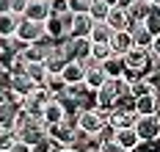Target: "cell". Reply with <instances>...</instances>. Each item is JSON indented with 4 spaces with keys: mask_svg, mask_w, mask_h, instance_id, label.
<instances>
[{
    "mask_svg": "<svg viewBox=\"0 0 160 152\" xmlns=\"http://www.w3.org/2000/svg\"><path fill=\"white\" fill-rule=\"evenodd\" d=\"M135 122H138L135 108H113L108 127H113V130H127V127H135Z\"/></svg>",
    "mask_w": 160,
    "mask_h": 152,
    "instance_id": "6",
    "label": "cell"
},
{
    "mask_svg": "<svg viewBox=\"0 0 160 152\" xmlns=\"http://www.w3.org/2000/svg\"><path fill=\"white\" fill-rule=\"evenodd\" d=\"M102 72H105L111 80L122 78V75H124V61H122V55H111V58H105V61H102Z\"/></svg>",
    "mask_w": 160,
    "mask_h": 152,
    "instance_id": "18",
    "label": "cell"
},
{
    "mask_svg": "<svg viewBox=\"0 0 160 152\" xmlns=\"http://www.w3.org/2000/svg\"><path fill=\"white\" fill-rule=\"evenodd\" d=\"M132 108H135V114H138V116H152V114H158V97H155V94L138 97Z\"/></svg>",
    "mask_w": 160,
    "mask_h": 152,
    "instance_id": "16",
    "label": "cell"
},
{
    "mask_svg": "<svg viewBox=\"0 0 160 152\" xmlns=\"http://www.w3.org/2000/svg\"><path fill=\"white\" fill-rule=\"evenodd\" d=\"M105 25L111 28V31H127L130 28V17L124 8H119V6H113L111 11H108V17H105Z\"/></svg>",
    "mask_w": 160,
    "mask_h": 152,
    "instance_id": "12",
    "label": "cell"
},
{
    "mask_svg": "<svg viewBox=\"0 0 160 152\" xmlns=\"http://www.w3.org/2000/svg\"><path fill=\"white\" fill-rule=\"evenodd\" d=\"M149 11H152V3L149 0H135L127 8V17H130V22H144L149 17Z\"/></svg>",
    "mask_w": 160,
    "mask_h": 152,
    "instance_id": "17",
    "label": "cell"
},
{
    "mask_svg": "<svg viewBox=\"0 0 160 152\" xmlns=\"http://www.w3.org/2000/svg\"><path fill=\"white\" fill-rule=\"evenodd\" d=\"M113 141H116L124 152H135L141 147V138H138V133H135L132 127H127V130H113Z\"/></svg>",
    "mask_w": 160,
    "mask_h": 152,
    "instance_id": "9",
    "label": "cell"
},
{
    "mask_svg": "<svg viewBox=\"0 0 160 152\" xmlns=\"http://www.w3.org/2000/svg\"><path fill=\"white\" fill-rule=\"evenodd\" d=\"M55 42H50V39H42V42H36V44H25L22 47V58H25V64H44L47 61V53Z\"/></svg>",
    "mask_w": 160,
    "mask_h": 152,
    "instance_id": "5",
    "label": "cell"
},
{
    "mask_svg": "<svg viewBox=\"0 0 160 152\" xmlns=\"http://www.w3.org/2000/svg\"><path fill=\"white\" fill-rule=\"evenodd\" d=\"M94 28V19L88 14H72V28H69V39H88Z\"/></svg>",
    "mask_w": 160,
    "mask_h": 152,
    "instance_id": "7",
    "label": "cell"
},
{
    "mask_svg": "<svg viewBox=\"0 0 160 152\" xmlns=\"http://www.w3.org/2000/svg\"><path fill=\"white\" fill-rule=\"evenodd\" d=\"M97 152H124V149H122V147H119L113 138H105V141L99 144V149H97Z\"/></svg>",
    "mask_w": 160,
    "mask_h": 152,
    "instance_id": "31",
    "label": "cell"
},
{
    "mask_svg": "<svg viewBox=\"0 0 160 152\" xmlns=\"http://www.w3.org/2000/svg\"><path fill=\"white\" fill-rule=\"evenodd\" d=\"M50 14H55V17H61V14H66L69 11V6H66V0H50Z\"/></svg>",
    "mask_w": 160,
    "mask_h": 152,
    "instance_id": "30",
    "label": "cell"
},
{
    "mask_svg": "<svg viewBox=\"0 0 160 152\" xmlns=\"http://www.w3.org/2000/svg\"><path fill=\"white\" fill-rule=\"evenodd\" d=\"M149 55H152V58H155V61L160 64V33L152 39V44H149Z\"/></svg>",
    "mask_w": 160,
    "mask_h": 152,
    "instance_id": "33",
    "label": "cell"
},
{
    "mask_svg": "<svg viewBox=\"0 0 160 152\" xmlns=\"http://www.w3.org/2000/svg\"><path fill=\"white\" fill-rule=\"evenodd\" d=\"M111 55H113L111 44H94V42H91V58H94L97 64H102V61L111 58Z\"/></svg>",
    "mask_w": 160,
    "mask_h": 152,
    "instance_id": "28",
    "label": "cell"
},
{
    "mask_svg": "<svg viewBox=\"0 0 160 152\" xmlns=\"http://www.w3.org/2000/svg\"><path fill=\"white\" fill-rule=\"evenodd\" d=\"M47 17H50V6H47V3H42V0H28V8H25L22 19H31V22H47Z\"/></svg>",
    "mask_w": 160,
    "mask_h": 152,
    "instance_id": "11",
    "label": "cell"
},
{
    "mask_svg": "<svg viewBox=\"0 0 160 152\" xmlns=\"http://www.w3.org/2000/svg\"><path fill=\"white\" fill-rule=\"evenodd\" d=\"M14 39L25 47V44H36V42H42V39H47L44 36V22H31V19H19V25H17V33Z\"/></svg>",
    "mask_w": 160,
    "mask_h": 152,
    "instance_id": "3",
    "label": "cell"
},
{
    "mask_svg": "<svg viewBox=\"0 0 160 152\" xmlns=\"http://www.w3.org/2000/svg\"><path fill=\"white\" fill-rule=\"evenodd\" d=\"M44 89H47L52 97H61V94H66V89H69V86L64 83V78H61L58 72H50L47 80H44Z\"/></svg>",
    "mask_w": 160,
    "mask_h": 152,
    "instance_id": "19",
    "label": "cell"
},
{
    "mask_svg": "<svg viewBox=\"0 0 160 152\" xmlns=\"http://www.w3.org/2000/svg\"><path fill=\"white\" fill-rule=\"evenodd\" d=\"M55 152H78V149H75V147H58Z\"/></svg>",
    "mask_w": 160,
    "mask_h": 152,
    "instance_id": "38",
    "label": "cell"
},
{
    "mask_svg": "<svg viewBox=\"0 0 160 152\" xmlns=\"http://www.w3.org/2000/svg\"><path fill=\"white\" fill-rule=\"evenodd\" d=\"M66 6H69V14H88V0H66Z\"/></svg>",
    "mask_w": 160,
    "mask_h": 152,
    "instance_id": "29",
    "label": "cell"
},
{
    "mask_svg": "<svg viewBox=\"0 0 160 152\" xmlns=\"http://www.w3.org/2000/svg\"><path fill=\"white\" fill-rule=\"evenodd\" d=\"M132 130L138 133L141 144H144V141H158L160 138V116L158 114H152V116H138V122H135Z\"/></svg>",
    "mask_w": 160,
    "mask_h": 152,
    "instance_id": "4",
    "label": "cell"
},
{
    "mask_svg": "<svg viewBox=\"0 0 160 152\" xmlns=\"http://www.w3.org/2000/svg\"><path fill=\"white\" fill-rule=\"evenodd\" d=\"M25 75H28L36 86H44V80H47L50 72H47V67H44V64H28V67H25Z\"/></svg>",
    "mask_w": 160,
    "mask_h": 152,
    "instance_id": "24",
    "label": "cell"
},
{
    "mask_svg": "<svg viewBox=\"0 0 160 152\" xmlns=\"http://www.w3.org/2000/svg\"><path fill=\"white\" fill-rule=\"evenodd\" d=\"M6 102H8V89L0 86V105H6Z\"/></svg>",
    "mask_w": 160,
    "mask_h": 152,
    "instance_id": "36",
    "label": "cell"
},
{
    "mask_svg": "<svg viewBox=\"0 0 160 152\" xmlns=\"http://www.w3.org/2000/svg\"><path fill=\"white\" fill-rule=\"evenodd\" d=\"M152 6H155V8H160V0H152Z\"/></svg>",
    "mask_w": 160,
    "mask_h": 152,
    "instance_id": "40",
    "label": "cell"
},
{
    "mask_svg": "<svg viewBox=\"0 0 160 152\" xmlns=\"http://www.w3.org/2000/svg\"><path fill=\"white\" fill-rule=\"evenodd\" d=\"M108 83V75L102 72V64L94 69H86V78H83V86L88 89V91H99L102 86Z\"/></svg>",
    "mask_w": 160,
    "mask_h": 152,
    "instance_id": "13",
    "label": "cell"
},
{
    "mask_svg": "<svg viewBox=\"0 0 160 152\" xmlns=\"http://www.w3.org/2000/svg\"><path fill=\"white\" fill-rule=\"evenodd\" d=\"M8 152H33V147H31V144H25V141H19V138H17V141H14V147H11Z\"/></svg>",
    "mask_w": 160,
    "mask_h": 152,
    "instance_id": "34",
    "label": "cell"
},
{
    "mask_svg": "<svg viewBox=\"0 0 160 152\" xmlns=\"http://www.w3.org/2000/svg\"><path fill=\"white\" fill-rule=\"evenodd\" d=\"M149 3H152V0H149Z\"/></svg>",
    "mask_w": 160,
    "mask_h": 152,
    "instance_id": "42",
    "label": "cell"
},
{
    "mask_svg": "<svg viewBox=\"0 0 160 152\" xmlns=\"http://www.w3.org/2000/svg\"><path fill=\"white\" fill-rule=\"evenodd\" d=\"M108 44H111L113 55H124L127 50H132V47H135V44H132V36H130V31H113Z\"/></svg>",
    "mask_w": 160,
    "mask_h": 152,
    "instance_id": "10",
    "label": "cell"
},
{
    "mask_svg": "<svg viewBox=\"0 0 160 152\" xmlns=\"http://www.w3.org/2000/svg\"><path fill=\"white\" fill-rule=\"evenodd\" d=\"M25 8H28V0H11V14H14V17H19V19H22Z\"/></svg>",
    "mask_w": 160,
    "mask_h": 152,
    "instance_id": "32",
    "label": "cell"
},
{
    "mask_svg": "<svg viewBox=\"0 0 160 152\" xmlns=\"http://www.w3.org/2000/svg\"><path fill=\"white\" fill-rule=\"evenodd\" d=\"M17 25H19V17H14V14H0V39H14Z\"/></svg>",
    "mask_w": 160,
    "mask_h": 152,
    "instance_id": "20",
    "label": "cell"
},
{
    "mask_svg": "<svg viewBox=\"0 0 160 152\" xmlns=\"http://www.w3.org/2000/svg\"><path fill=\"white\" fill-rule=\"evenodd\" d=\"M122 61H124V69H127V72H135L138 78H152L155 69L160 67L158 61L149 55V50H144V47H132V50H127L124 55H122Z\"/></svg>",
    "mask_w": 160,
    "mask_h": 152,
    "instance_id": "2",
    "label": "cell"
},
{
    "mask_svg": "<svg viewBox=\"0 0 160 152\" xmlns=\"http://www.w3.org/2000/svg\"><path fill=\"white\" fill-rule=\"evenodd\" d=\"M42 3H50V0H42Z\"/></svg>",
    "mask_w": 160,
    "mask_h": 152,
    "instance_id": "41",
    "label": "cell"
},
{
    "mask_svg": "<svg viewBox=\"0 0 160 152\" xmlns=\"http://www.w3.org/2000/svg\"><path fill=\"white\" fill-rule=\"evenodd\" d=\"M17 141V133L11 127H0V152H8Z\"/></svg>",
    "mask_w": 160,
    "mask_h": 152,
    "instance_id": "27",
    "label": "cell"
},
{
    "mask_svg": "<svg viewBox=\"0 0 160 152\" xmlns=\"http://www.w3.org/2000/svg\"><path fill=\"white\" fill-rule=\"evenodd\" d=\"M42 119H44V124H58V122H64V105L58 100H52L44 105V111H42Z\"/></svg>",
    "mask_w": 160,
    "mask_h": 152,
    "instance_id": "15",
    "label": "cell"
},
{
    "mask_svg": "<svg viewBox=\"0 0 160 152\" xmlns=\"http://www.w3.org/2000/svg\"><path fill=\"white\" fill-rule=\"evenodd\" d=\"M132 3H135V0H119V8H124V11H127Z\"/></svg>",
    "mask_w": 160,
    "mask_h": 152,
    "instance_id": "37",
    "label": "cell"
},
{
    "mask_svg": "<svg viewBox=\"0 0 160 152\" xmlns=\"http://www.w3.org/2000/svg\"><path fill=\"white\" fill-rule=\"evenodd\" d=\"M33 89H36V83H33L25 72H22V75H11V86H8V91H14L17 97H22V100H25Z\"/></svg>",
    "mask_w": 160,
    "mask_h": 152,
    "instance_id": "14",
    "label": "cell"
},
{
    "mask_svg": "<svg viewBox=\"0 0 160 152\" xmlns=\"http://www.w3.org/2000/svg\"><path fill=\"white\" fill-rule=\"evenodd\" d=\"M58 75L64 78L66 86H80V83H83V78H86V69H83V64H80V61H66L64 69H61Z\"/></svg>",
    "mask_w": 160,
    "mask_h": 152,
    "instance_id": "8",
    "label": "cell"
},
{
    "mask_svg": "<svg viewBox=\"0 0 160 152\" xmlns=\"http://www.w3.org/2000/svg\"><path fill=\"white\" fill-rule=\"evenodd\" d=\"M14 133H17L19 141L31 144L33 149H36V147H42V144L47 141V124H44V119L28 116V114L19 108V114H17V119H14Z\"/></svg>",
    "mask_w": 160,
    "mask_h": 152,
    "instance_id": "1",
    "label": "cell"
},
{
    "mask_svg": "<svg viewBox=\"0 0 160 152\" xmlns=\"http://www.w3.org/2000/svg\"><path fill=\"white\" fill-rule=\"evenodd\" d=\"M102 3H105L108 8H113V6H119V0H102Z\"/></svg>",
    "mask_w": 160,
    "mask_h": 152,
    "instance_id": "39",
    "label": "cell"
},
{
    "mask_svg": "<svg viewBox=\"0 0 160 152\" xmlns=\"http://www.w3.org/2000/svg\"><path fill=\"white\" fill-rule=\"evenodd\" d=\"M19 114V105L14 102H6V105H0V127H11L14 130V119Z\"/></svg>",
    "mask_w": 160,
    "mask_h": 152,
    "instance_id": "21",
    "label": "cell"
},
{
    "mask_svg": "<svg viewBox=\"0 0 160 152\" xmlns=\"http://www.w3.org/2000/svg\"><path fill=\"white\" fill-rule=\"evenodd\" d=\"M0 14H11V0H0Z\"/></svg>",
    "mask_w": 160,
    "mask_h": 152,
    "instance_id": "35",
    "label": "cell"
},
{
    "mask_svg": "<svg viewBox=\"0 0 160 152\" xmlns=\"http://www.w3.org/2000/svg\"><path fill=\"white\" fill-rule=\"evenodd\" d=\"M108 11H111V8H108L102 0H91V6H88V17L94 19V22H105Z\"/></svg>",
    "mask_w": 160,
    "mask_h": 152,
    "instance_id": "25",
    "label": "cell"
},
{
    "mask_svg": "<svg viewBox=\"0 0 160 152\" xmlns=\"http://www.w3.org/2000/svg\"><path fill=\"white\" fill-rule=\"evenodd\" d=\"M146 94H155V86H152V80H149V78H141V80L130 83V97H132V100L146 97Z\"/></svg>",
    "mask_w": 160,
    "mask_h": 152,
    "instance_id": "22",
    "label": "cell"
},
{
    "mask_svg": "<svg viewBox=\"0 0 160 152\" xmlns=\"http://www.w3.org/2000/svg\"><path fill=\"white\" fill-rule=\"evenodd\" d=\"M111 28L105 25V22H94V28H91V33H88V39L94 42V44H108L111 42Z\"/></svg>",
    "mask_w": 160,
    "mask_h": 152,
    "instance_id": "23",
    "label": "cell"
},
{
    "mask_svg": "<svg viewBox=\"0 0 160 152\" xmlns=\"http://www.w3.org/2000/svg\"><path fill=\"white\" fill-rule=\"evenodd\" d=\"M141 25H144V28H146V31H149L152 36H158V33H160V8H155V6H152L149 17H146Z\"/></svg>",
    "mask_w": 160,
    "mask_h": 152,
    "instance_id": "26",
    "label": "cell"
},
{
    "mask_svg": "<svg viewBox=\"0 0 160 152\" xmlns=\"http://www.w3.org/2000/svg\"><path fill=\"white\" fill-rule=\"evenodd\" d=\"M88 3H91V0H88Z\"/></svg>",
    "mask_w": 160,
    "mask_h": 152,
    "instance_id": "43",
    "label": "cell"
}]
</instances>
